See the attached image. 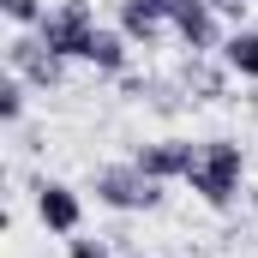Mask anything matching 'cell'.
Here are the masks:
<instances>
[{"label": "cell", "instance_id": "6da1fadb", "mask_svg": "<svg viewBox=\"0 0 258 258\" xmlns=\"http://www.w3.org/2000/svg\"><path fill=\"white\" fill-rule=\"evenodd\" d=\"M240 180H246V150H240L234 138H204L186 186H192L210 210H228V204L240 198Z\"/></svg>", "mask_w": 258, "mask_h": 258}, {"label": "cell", "instance_id": "4fadbf2b", "mask_svg": "<svg viewBox=\"0 0 258 258\" xmlns=\"http://www.w3.org/2000/svg\"><path fill=\"white\" fill-rule=\"evenodd\" d=\"M0 18L18 24V30H36V24L48 18V6H42V0H0Z\"/></svg>", "mask_w": 258, "mask_h": 258}, {"label": "cell", "instance_id": "9c48e42d", "mask_svg": "<svg viewBox=\"0 0 258 258\" xmlns=\"http://www.w3.org/2000/svg\"><path fill=\"white\" fill-rule=\"evenodd\" d=\"M180 90H192V102H222V90H228V66H210L204 54L180 66Z\"/></svg>", "mask_w": 258, "mask_h": 258}, {"label": "cell", "instance_id": "ac0fdd59", "mask_svg": "<svg viewBox=\"0 0 258 258\" xmlns=\"http://www.w3.org/2000/svg\"><path fill=\"white\" fill-rule=\"evenodd\" d=\"M252 6H258V0H252Z\"/></svg>", "mask_w": 258, "mask_h": 258}, {"label": "cell", "instance_id": "3957f363", "mask_svg": "<svg viewBox=\"0 0 258 258\" xmlns=\"http://www.w3.org/2000/svg\"><path fill=\"white\" fill-rule=\"evenodd\" d=\"M6 72H18L30 90H60V84H66V60L36 36V30L6 36Z\"/></svg>", "mask_w": 258, "mask_h": 258}, {"label": "cell", "instance_id": "30bf717a", "mask_svg": "<svg viewBox=\"0 0 258 258\" xmlns=\"http://www.w3.org/2000/svg\"><path fill=\"white\" fill-rule=\"evenodd\" d=\"M222 66H228L234 78H252L258 84V30L234 24V36H222Z\"/></svg>", "mask_w": 258, "mask_h": 258}, {"label": "cell", "instance_id": "7c38bea8", "mask_svg": "<svg viewBox=\"0 0 258 258\" xmlns=\"http://www.w3.org/2000/svg\"><path fill=\"white\" fill-rule=\"evenodd\" d=\"M24 102H30V84H24L18 72H6V78H0V120L18 126V120H24Z\"/></svg>", "mask_w": 258, "mask_h": 258}, {"label": "cell", "instance_id": "8992f818", "mask_svg": "<svg viewBox=\"0 0 258 258\" xmlns=\"http://www.w3.org/2000/svg\"><path fill=\"white\" fill-rule=\"evenodd\" d=\"M36 222L48 228V234H78L84 228V198H78V186H66V180H42L36 186Z\"/></svg>", "mask_w": 258, "mask_h": 258}, {"label": "cell", "instance_id": "52a82bcc", "mask_svg": "<svg viewBox=\"0 0 258 258\" xmlns=\"http://www.w3.org/2000/svg\"><path fill=\"white\" fill-rule=\"evenodd\" d=\"M168 24H174V36H180V42H186L192 54H210V48H222V24H216V0H174Z\"/></svg>", "mask_w": 258, "mask_h": 258}, {"label": "cell", "instance_id": "5bb4252c", "mask_svg": "<svg viewBox=\"0 0 258 258\" xmlns=\"http://www.w3.org/2000/svg\"><path fill=\"white\" fill-rule=\"evenodd\" d=\"M66 258H114V246H108L102 234H84V228H78V234L66 240Z\"/></svg>", "mask_w": 258, "mask_h": 258}, {"label": "cell", "instance_id": "ba28073f", "mask_svg": "<svg viewBox=\"0 0 258 258\" xmlns=\"http://www.w3.org/2000/svg\"><path fill=\"white\" fill-rule=\"evenodd\" d=\"M84 60L96 66V72H108V78H126V66H132V36L120 30V24H96Z\"/></svg>", "mask_w": 258, "mask_h": 258}, {"label": "cell", "instance_id": "8fae6325", "mask_svg": "<svg viewBox=\"0 0 258 258\" xmlns=\"http://www.w3.org/2000/svg\"><path fill=\"white\" fill-rule=\"evenodd\" d=\"M114 24L126 30L132 42H144V48H150V42L162 36V24H168V18H162V12H150L144 0H120V18H114Z\"/></svg>", "mask_w": 258, "mask_h": 258}, {"label": "cell", "instance_id": "9a60e30c", "mask_svg": "<svg viewBox=\"0 0 258 258\" xmlns=\"http://www.w3.org/2000/svg\"><path fill=\"white\" fill-rule=\"evenodd\" d=\"M144 6H150V12H162V18L174 12V0H144Z\"/></svg>", "mask_w": 258, "mask_h": 258}, {"label": "cell", "instance_id": "2e32d148", "mask_svg": "<svg viewBox=\"0 0 258 258\" xmlns=\"http://www.w3.org/2000/svg\"><path fill=\"white\" fill-rule=\"evenodd\" d=\"M120 258H150V252H138V246H126V252H120Z\"/></svg>", "mask_w": 258, "mask_h": 258}, {"label": "cell", "instance_id": "5b68a950", "mask_svg": "<svg viewBox=\"0 0 258 258\" xmlns=\"http://www.w3.org/2000/svg\"><path fill=\"white\" fill-rule=\"evenodd\" d=\"M132 162H138L150 180H162V186H168V180H186V174H192L198 144H192V138H150V144H138V150H132Z\"/></svg>", "mask_w": 258, "mask_h": 258}, {"label": "cell", "instance_id": "277c9868", "mask_svg": "<svg viewBox=\"0 0 258 258\" xmlns=\"http://www.w3.org/2000/svg\"><path fill=\"white\" fill-rule=\"evenodd\" d=\"M36 36H42L60 60H84V48H90V36H96V12H90V0H60V6L36 24Z\"/></svg>", "mask_w": 258, "mask_h": 258}, {"label": "cell", "instance_id": "e0dca14e", "mask_svg": "<svg viewBox=\"0 0 258 258\" xmlns=\"http://www.w3.org/2000/svg\"><path fill=\"white\" fill-rule=\"evenodd\" d=\"M252 108H258V96H252Z\"/></svg>", "mask_w": 258, "mask_h": 258}, {"label": "cell", "instance_id": "7a4b0ae2", "mask_svg": "<svg viewBox=\"0 0 258 258\" xmlns=\"http://www.w3.org/2000/svg\"><path fill=\"white\" fill-rule=\"evenodd\" d=\"M90 192H96V204L132 216V210H156L162 204V180H150L138 162H108V168L90 174Z\"/></svg>", "mask_w": 258, "mask_h": 258}]
</instances>
